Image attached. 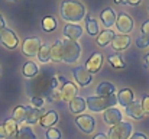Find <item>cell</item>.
<instances>
[{
	"instance_id": "obj_1",
	"label": "cell",
	"mask_w": 149,
	"mask_h": 139,
	"mask_svg": "<svg viewBox=\"0 0 149 139\" xmlns=\"http://www.w3.org/2000/svg\"><path fill=\"white\" fill-rule=\"evenodd\" d=\"M59 15L65 22L77 23L86 16V7L78 0H64L59 7Z\"/></svg>"
},
{
	"instance_id": "obj_2",
	"label": "cell",
	"mask_w": 149,
	"mask_h": 139,
	"mask_svg": "<svg viewBox=\"0 0 149 139\" xmlns=\"http://www.w3.org/2000/svg\"><path fill=\"white\" fill-rule=\"evenodd\" d=\"M117 103L116 96H109V97H101V96H91L86 100L87 107L91 112H104L110 107H114Z\"/></svg>"
},
{
	"instance_id": "obj_3",
	"label": "cell",
	"mask_w": 149,
	"mask_h": 139,
	"mask_svg": "<svg viewBox=\"0 0 149 139\" xmlns=\"http://www.w3.org/2000/svg\"><path fill=\"white\" fill-rule=\"evenodd\" d=\"M81 54V48L77 42L70 41V39H64L62 41V61L67 64H72L78 59Z\"/></svg>"
},
{
	"instance_id": "obj_4",
	"label": "cell",
	"mask_w": 149,
	"mask_h": 139,
	"mask_svg": "<svg viewBox=\"0 0 149 139\" xmlns=\"http://www.w3.org/2000/svg\"><path fill=\"white\" fill-rule=\"evenodd\" d=\"M132 131H133L132 123L122 120L120 123H117V125H114V126L110 128L107 138L109 139H129L132 136Z\"/></svg>"
},
{
	"instance_id": "obj_5",
	"label": "cell",
	"mask_w": 149,
	"mask_h": 139,
	"mask_svg": "<svg viewBox=\"0 0 149 139\" xmlns=\"http://www.w3.org/2000/svg\"><path fill=\"white\" fill-rule=\"evenodd\" d=\"M0 42L6 46L7 49H15L17 44H19V39L16 36V34L9 29V28H4L0 31Z\"/></svg>"
},
{
	"instance_id": "obj_6",
	"label": "cell",
	"mask_w": 149,
	"mask_h": 139,
	"mask_svg": "<svg viewBox=\"0 0 149 139\" xmlns=\"http://www.w3.org/2000/svg\"><path fill=\"white\" fill-rule=\"evenodd\" d=\"M75 125L84 132V133H91L96 128V120L90 115H80L75 117Z\"/></svg>"
},
{
	"instance_id": "obj_7",
	"label": "cell",
	"mask_w": 149,
	"mask_h": 139,
	"mask_svg": "<svg viewBox=\"0 0 149 139\" xmlns=\"http://www.w3.org/2000/svg\"><path fill=\"white\" fill-rule=\"evenodd\" d=\"M72 77H74L75 83L78 86H81V87H86V86H88L93 81V77L86 70V67H77V68H74L72 70Z\"/></svg>"
},
{
	"instance_id": "obj_8",
	"label": "cell",
	"mask_w": 149,
	"mask_h": 139,
	"mask_svg": "<svg viewBox=\"0 0 149 139\" xmlns=\"http://www.w3.org/2000/svg\"><path fill=\"white\" fill-rule=\"evenodd\" d=\"M41 45L42 44H41V39L39 38H26L23 41V45H22V52L26 57L38 55V51H39Z\"/></svg>"
},
{
	"instance_id": "obj_9",
	"label": "cell",
	"mask_w": 149,
	"mask_h": 139,
	"mask_svg": "<svg viewBox=\"0 0 149 139\" xmlns=\"http://www.w3.org/2000/svg\"><path fill=\"white\" fill-rule=\"evenodd\" d=\"M116 26H117L120 34L127 35L133 29V19L129 15H126V13H120L117 16V19H116Z\"/></svg>"
},
{
	"instance_id": "obj_10",
	"label": "cell",
	"mask_w": 149,
	"mask_h": 139,
	"mask_svg": "<svg viewBox=\"0 0 149 139\" xmlns=\"http://www.w3.org/2000/svg\"><path fill=\"white\" fill-rule=\"evenodd\" d=\"M103 65V55L100 52H93L91 57L87 59L86 62V70L90 73V74H96L99 73L100 68Z\"/></svg>"
},
{
	"instance_id": "obj_11",
	"label": "cell",
	"mask_w": 149,
	"mask_h": 139,
	"mask_svg": "<svg viewBox=\"0 0 149 139\" xmlns=\"http://www.w3.org/2000/svg\"><path fill=\"white\" fill-rule=\"evenodd\" d=\"M62 34L65 36V39H70V41H74L77 42L80 39V36L83 35V28L80 25H74V23H68L64 26L62 29Z\"/></svg>"
},
{
	"instance_id": "obj_12",
	"label": "cell",
	"mask_w": 149,
	"mask_h": 139,
	"mask_svg": "<svg viewBox=\"0 0 149 139\" xmlns=\"http://www.w3.org/2000/svg\"><path fill=\"white\" fill-rule=\"evenodd\" d=\"M103 117H104V122H106L107 125L114 126V125H117V123L122 122L123 115H122V112H120L119 109H116V107H110V109L104 110Z\"/></svg>"
},
{
	"instance_id": "obj_13",
	"label": "cell",
	"mask_w": 149,
	"mask_h": 139,
	"mask_svg": "<svg viewBox=\"0 0 149 139\" xmlns=\"http://www.w3.org/2000/svg\"><path fill=\"white\" fill-rule=\"evenodd\" d=\"M77 86L74 84V83H65L64 86H62V89H61V98L64 100V101H67V103H70V101H72L75 97H77Z\"/></svg>"
},
{
	"instance_id": "obj_14",
	"label": "cell",
	"mask_w": 149,
	"mask_h": 139,
	"mask_svg": "<svg viewBox=\"0 0 149 139\" xmlns=\"http://www.w3.org/2000/svg\"><path fill=\"white\" fill-rule=\"evenodd\" d=\"M125 109H126L127 116H130L132 119L141 120V119H143V116H145L143 109H142V104H141L138 100H136V101H132V103H130L129 106H126Z\"/></svg>"
},
{
	"instance_id": "obj_15",
	"label": "cell",
	"mask_w": 149,
	"mask_h": 139,
	"mask_svg": "<svg viewBox=\"0 0 149 139\" xmlns=\"http://www.w3.org/2000/svg\"><path fill=\"white\" fill-rule=\"evenodd\" d=\"M111 44V48L114 49V51H123V49H126L127 46L130 45V36L129 35H114V38H113V41L110 42Z\"/></svg>"
},
{
	"instance_id": "obj_16",
	"label": "cell",
	"mask_w": 149,
	"mask_h": 139,
	"mask_svg": "<svg viewBox=\"0 0 149 139\" xmlns=\"http://www.w3.org/2000/svg\"><path fill=\"white\" fill-rule=\"evenodd\" d=\"M58 119H59V116H58V113L55 112V110H49L48 113H45V115H42V117H41V120H39V123H41V126L42 128H52L56 122H58Z\"/></svg>"
},
{
	"instance_id": "obj_17",
	"label": "cell",
	"mask_w": 149,
	"mask_h": 139,
	"mask_svg": "<svg viewBox=\"0 0 149 139\" xmlns=\"http://www.w3.org/2000/svg\"><path fill=\"white\" fill-rule=\"evenodd\" d=\"M49 61H52V62H61L62 61V41L58 39L51 45Z\"/></svg>"
},
{
	"instance_id": "obj_18",
	"label": "cell",
	"mask_w": 149,
	"mask_h": 139,
	"mask_svg": "<svg viewBox=\"0 0 149 139\" xmlns=\"http://www.w3.org/2000/svg\"><path fill=\"white\" fill-rule=\"evenodd\" d=\"M100 17H101V22L106 28H110V26H113V23H116V12L111 7H106L100 13Z\"/></svg>"
},
{
	"instance_id": "obj_19",
	"label": "cell",
	"mask_w": 149,
	"mask_h": 139,
	"mask_svg": "<svg viewBox=\"0 0 149 139\" xmlns=\"http://www.w3.org/2000/svg\"><path fill=\"white\" fill-rule=\"evenodd\" d=\"M117 101L123 106V107H126V106H129L132 101H135V96H133V92L130 90V89H122L120 92L117 93Z\"/></svg>"
},
{
	"instance_id": "obj_20",
	"label": "cell",
	"mask_w": 149,
	"mask_h": 139,
	"mask_svg": "<svg viewBox=\"0 0 149 139\" xmlns=\"http://www.w3.org/2000/svg\"><path fill=\"white\" fill-rule=\"evenodd\" d=\"M42 117V110L41 109H35L32 106H28V112H26V123L28 125H35L36 122H39Z\"/></svg>"
},
{
	"instance_id": "obj_21",
	"label": "cell",
	"mask_w": 149,
	"mask_h": 139,
	"mask_svg": "<svg viewBox=\"0 0 149 139\" xmlns=\"http://www.w3.org/2000/svg\"><path fill=\"white\" fill-rule=\"evenodd\" d=\"M114 92H116V87L114 84L111 83H107V81H103L100 83L96 89V93L97 96H101V97H109V96H114Z\"/></svg>"
},
{
	"instance_id": "obj_22",
	"label": "cell",
	"mask_w": 149,
	"mask_h": 139,
	"mask_svg": "<svg viewBox=\"0 0 149 139\" xmlns=\"http://www.w3.org/2000/svg\"><path fill=\"white\" fill-rule=\"evenodd\" d=\"M86 107H87V104H86V100L83 97H75L72 101H70V112L74 115L83 113L86 110Z\"/></svg>"
},
{
	"instance_id": "obj_23",
	"label": "cell",
	"mask_w": 149,
	"mask_h": 139,
	"mask_svg": "<svg viewBox=\"0 0 149 139\" xmlns=\"http://www.w3.org/2000/svg\"><path fill=\"white\" fill-rule=\"evenodd\" d=\"M26 112H28V106H17V107L13 109L12 119L16 123H22V122L26 120Z\"/></svg>"
},
{
	"instance_id": "obj_24",
	"label": "cell",
	"mask_w": 149,
	"mask_h": 139,
	"mask_svg": "<svg viewBox=\"0 0 149 139\" xmlns=\"http://www.w3.org/2000/svg\"><path fill=\"white\" fill-rule=\"evenodd\" d=\"M114 32L113 31H110V29H106V31H103L101 34L97 35V44L100 46H106L109 45L111 41H113V38H114Z\"/></svg>"
},
{
	"instance_id": "obj_25",
	"label": "cell",
	"mask_w": 149,
	"mask_h": 139,
	"mask_svg": "<svg viewBox=\"0 0 149 139\" xmlns=\"http://www.w3.org/2000/svg\"><path fill=\"white\" fill-rule=\"evenodd\" d=\"M15 139H36V135L29 126H22L17 129Z\"/></svg>"
},
{
	"instance_id": "obj_26",
	"label": "cell",
	"mask_w": 149,
	"mask_h": 139,
	"mask_svg": "<svg viewBox=\"0 0 149 139\" xmlns=\"http://www.w3.org/2000/svg\"><path fill=\"white\" fill-rule=\"evenodd\" d=\"M86 29L90 36H97L99 35V23L96 22V19H93L90 16L86 17Z\"/></svg>"
},
{
	"instance_id": "obj_27",
	"label": "cell",
	"mask_w": 149,
	"mask_h": 139,
	"mask_svg": "<svg viewBox=\"0 0 149 139\" xmlns=\"http://www.w3.org/2000/svg\"><path fill=\"white\" fill-rule=\"evenodd\" d=\"M38 71H39V68H38V65H36L33 61H28V62L23 65V75L28 77V78L35 77V75L38 74Z\"/></svg>"
},
{
	"instance_id": "obj_28",
	"label": "cell",
	"mask_w": 149,
	"mask_h": 139,
	"mask_svg": "<svg viewBox=\"0 0 149 139\" xmlns=\"http://www.w3.org/2000/svg\"><path fill=\"white\" fill-rule=\"evenodd\" d=\"M109 64H110L113 68H116V70H122V68L126 67L123 58H122L119 54H111V55H109Z\"/></svg>"
},
{
	"instance_id": "obj_29",
	"label": "cell",
	"mask_w": 149,
	"mask_h": 139,
	"mask_svg": "<svg viewBox=\"0 0 149 139\" xmlns=\"http://www.w3.org/2000/svg\"><path fill=\"white\" fill-rule=\"evenodd\" d=\"M3 126H4V131H6V135H7V136H15L16 132H17V129H19L17 123H16L12 117L7 119V120H4Z\"/></svg>"
},
{
	"instance_id": "obj_30",
	"label": "cell",
	"mask_w": 149,
	"mask_h": 139,
	"mask_svg": "<svg viewBox=\"0 0 149 139\" xmlns=\"http://www.w3.org/2000/svg\"><path fill=\"white\" fill-rule=\"evenodd\" d=\"M49 52H51V46L49 45H41L39 48V51H38V59L41 61V62H48L49 61Z\"/></svg>"
},
{
	"instance_id": "obj_31",
	"label": "cell",
	"mask_w": 149,
	"mask_h": 139,
	"mask_svg": "<svg viewBox=\"0 0 149 139\" xmlns=\"http://www.w3.org/2000/svg\"><path fill=\"white\" fill-rule=\"evenodd\" d=\"M55 28H56V20L52 16H47L42 19V29L45 32H52Z\"/></svg>"
},
{
	"instance_id": "obj_32",
	"label": "cell",
	"mask_w": 149,
	"mask_h": 139,
	"mask_svg": "<svg viewBox=\"0 0 149 139\" xmlns=\"http://www.w3.org/2000/svg\"><path fill=\"white\" fill-rule=\"evenodd\" d=\"M47 139H61V132L56 128H49L45 133Z\"/></svg>"
},
{
	"instance_id": "obj_33",
	"label": "cell",
	"mask_w": 149,
	"mask_h": 139,
	"mask_svg": "<svg viewBox=\"0 0 149 139\" xmlns=\"http://www.w3.org/2000/svg\"><path fill=\"white\" fill-rule=\"evenodd\" d=\"M61 98V92H58L56 89H51L48 93V100L49 101H58Z\"/></svg>"
},
{
	"instance_id": "obj_34",
	"label": "cell",
	"mask_w": 149,
	"mask_h": 139,
	"mask_svg": "<svg viewBox=\"0 0 149 139\" xmlns=\"http://www.w3.org/2000/svg\"><path fill=\"white\" fill-rule=\"evenodd\" d=\"M136 46L138 48H146V46H149V38H146V36H139L138 39H136Z\"/></svg>"
},
{
	"instance_id": "obj_35",
	"label": "cell",
	"mask_w": 149,
	"mask_h": 139,
	"mask_svg": "<svg viewBox=\"0 0 149 139\" xmlns=\"http://www.w3.org/2000/svg\"><path fill=\"white\" fill-rule=\"evenodd\" d=\"M31 104H32V107H35V109H41V107L44 106V100H42L41 97H32Z\"/></svg>"
},
{
	"instance_id": "obj_36",
	"label": "cell",
	"mask_w": 149,
	"mask_h": 139,
	"mask_svg": "<svg viewBox=\"0 0 149 139\" xmlns=\"http://www.w3.org/2000/svg\"><path fill=\"white\" fill-rule=\"evenodd\" d=\"M142 109H143V113L145 115H149V96H143L142 98Z\"/></svg>"
},
{
	"instance_id": "obj_37",
	"label": "cell",
	"mask_w": 149,
	"mask_h": 139,
	"mask_svg": "<svg viewBox=\"0 0 149 139\" xmlns=\"http://www.w3.org/2000/svg\"><path fill=\"white\" fill-rule=\"evenodd\" d=\"M141 31H142L143 36L149 38V20H145V22L142 23V26H141Z\"/></svg>"
},
{
	"instance_id": "obj_38",
	"label": "cell",
	"mask_w": 149,
	"mask_h": 139,
	"mask_svg": "<svg viewBox=\"0 0 149 139\" xmlns=\"http://www.w3.org/2000/svg\"><path fill=\"white\" fill-rule=\"evenodd\" d=\"M129 139H148V138H146L143 133H141V132H136V133H133V135H132V136H130Z\"/></svg>"
},
{
	"instance_id": "obj_39",
	"label": "cell",
	"mask_w": 149,
	"mask_h": 139,
	"mask_svg": "<svg viewBox=\"0 0 149 139\" xmlns=\"http://www.w3.org/2000/svg\"><path fill=\"white\" fill-rule=\"evenodd\" d=\"M126 3H129V4H132V6H138V4L142 3V0H126Z\"/></svg>"
},
{
	"instance_id": "obj_40",
	"label": "cell",
	"mask_w": 149,
	"mask_h": 139,
	"mask_svg": "<svg viewBox=\"0 0 149 139\" xmlns=\"http://www.w3.org/2000/svg\"><path fill=\"white\" fill-rule=\"evenodd\" d=\"M0 138H7V135H6V131H4V126H3V125H0Z\"/></svg>"
},
{
	"instance_id": "obj_41",
	"label": "cell",
	"mask_w": 149,
	"mask_h": 139,
	"mask_svg": "<svg viewBox=\"0 0 149 139\" xmlns=\"http://www.w3.org/2000/svg\"><path fill=\"white\" fill-rule=\"evenodd\" d=\"M56 80H58V81H61V83H62V86H64L65 83H68V80H67L64 75H58V77H56Z\"/></svg>"
},
{
	"instance_id": "obj_42",
	"label": "cell",
	"mask_w": 149,
	"mask_h": 139,
	"mask_svg": "<svg viewBox=\"0 0 149 139\" xmlns=\"http://www.w3.org/2000/svg\"><path fill=\"white\" fill-rule=\"evenodd\" d=\"M56 86H58V80H56V77H55V78L51 80V89H56Z\"/></svg>"
},
{
	"instance_id": "obj_43",
	"label": "cell",
	"mask_w": 149,
	"mask_h": 139,
	"mask_svg": "<svg viewBox=\"0 0 149 139\" xmlns=\"http://www.w3.org/2000/svg\"><path fill=\"white\" fill-rule=\"evenodd\" d=\"M93 139H109V138H107V135H104V133H97Z\"/></svg>"
},
{
	"instance_id": "obj_44",
	"label": "cell",
	"mask_w": 149,
	"mask_h": 139,
	"mask_svg": "<svg viewBox=\"0 0 149 139\" xmlns=\"http://www.w3.org/2000/svg\"><path fill=\"white\" fill-rule=\"evenodd\" d=\"M4 25H6V23H4V19H3V16L0 15V31L4 29Z\"/></svg>"
},
{
	"instance_id": "obj_45",
	"label": "cell",
	"mask_w": 149,
	"mask_h": 139,
	"mask_svg": "<svg viewBox=\"0 0 149 139\" xmlns=\"http://www.w3.org/2000/svg\"><path fill=\"white\" fill-rule=\"evenodd\" d=\"M143 59H145V67H149V52L143 57Z\"/></svg>"
},
{
	"instance_id": "obj_46",
	"label": "cell",
	"mask_w": 149,
	"mask_h": 139,
	"mask_svg": "<svg viewBox=\"0 0 149 139\" xmlns=\"http://www.w3.org/2000/svg\"><path fill=\"white\" fill-rule=\"evenodd\" d=\"M114 3H117V4H122V3H126V0H114Z\"/></svg>"
}]
</instances>
